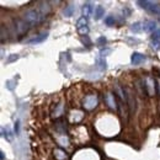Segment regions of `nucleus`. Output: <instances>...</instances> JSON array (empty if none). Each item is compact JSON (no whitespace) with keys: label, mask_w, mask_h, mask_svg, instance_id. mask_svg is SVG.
I'll list each match as a JSON object with an SVG mask.
<instances>
[{"label":"nucleus","mask_w":160,"mask_h":160,"mask_svg":"<svg viewBox=\"0 0 160 160\" xmlns=\"http://www.w3.org/2000/svg\"><path fill=\"white\" fill-rule=\"evenodd\" d=\"M43 19H44V16L41 14L38 9H31L28 11H26L25 15H23V20L26 21L28 25H32V26L40 23Z\"/></svg>","instance_id":"1"},{"label":"nucleus","mask_w":160,"mask_h":160,"mask_svg":"<svg viewBox=\"0 0 160 160\" xmlns=\"http://www.w3.org/2000/svg\"><path fill=\"white\" fill-rule=\"evenodd\" d=\"M137 4L140 5V8L148 10L152 14L160 15V5L157 4V2H154V1H148V0H144L143 1V0H139V1H137Z\"/></svg>","instance_id":"2"},{"label":"nucleus","mask_w":160,"mask_h":160,"mask_svg":"<svg viewBox=\"0 0 160 160\" xmlns=\"http://www.w3.org/2000/svg\"><path fill=\"white\" fill-rule=\"evenodd\" d=\"M143 84V89H144V92L145 95L148 96H153L154 92H155V88H157V80L152 79V78H145V79L142 81Z\"/></svg>","instance_id":"3"},{"label":"nucleus","mask_w":160,"mask_h":160,"mask_svg":"<svg viewBox=\"0 0 160 160\" xmlns=\"http://www.w3.org/2000/svg\"><path fill=\"white\" fill-rule=\"evenodd\" d=\"M124 95H126V103L128 106V110H129V113H133L134 110H136V99H134V95H133V91L129 89V88H124Z\"/></svg>","instance_id":"4"},{"label":"nucleus","mask_w":160,"mask_h":160,"mask_svg":"<svg viewBox=\"0 0 160 160\" xmlns=\"http://www.w3.org/2000/svg\"><path fill=\"white\" fill-rule=\"evenodd\" d=\"M98 103H99L98 96H96V95H92V94L85 96V99H84V101H82V106H84V108L88 110V111L94 110V108L98 106Z\"/></svg>","instance_id":"5"},{"label":"nucleus","mask_w":160,"mask_h":160,"mask_svg":"<svg viewBox=\"0 0 160 160\" xmlns=\"http://www.w3.org/2000/svg\"><path fill=\"white\" fill-rule=\"evenodd\" d=\"M14 26H15V30L19 35H23L28 30V23L25 20H21V19H14Z\"/></svg>","instance_id":"6"},{"label":"nucleus","mask_w":160,"mask_h":160,"mask_svg":"<svg viewBox=\"0 0 160 160\" xmlns=\"http://www.w3.org/2000/svg\"><path fill=\"white\" fill-rule=\"evenodd\" d=\"M143 30H144V32H147V33H154L155 31H157V22L155 21H145L144 23H143Z\"/></svg>","instance_id":"7"},{"label":"nucleus","mask_w":160,"mask_h":160,"mask_svg":"<svg viewBox=\"0 0 160 160\" xmlns=\"http://www.w3.org/2000/svg\"><path fill=\"white\" fill-rule=\"evenodd\" d=\"M116 96L113 95V94H111V92H108V94H106L105 95V102H106V105L111 108V110H115V108H117V105H116Z\"/></svg>","instance_id":"8"},{"label":"nucleus","mask_w":160,"mask_h":160,"mask_svg":"<svg viewBox=\"0 0 160 160\" xmlns=\"http://www.w3.org/2000/svg\"><path fill=\"white\" fill-rule=\"evenodd\" d=\"M47 37H48V32H41L40 35L33 36V38L27 40V41H26V43H28V44H36V43H41V42H43V41L46 40Z\"/></svg>","instance_id":"9"},{"label":"nucleus","mask_w":160,"mask_h":160,"mask_svg":"<svg viewBox=\"0 0 160 160\" xmlns=\"http://www.w3.org/2000/svg\"><path fill=\"white\" fill-rule=\"evenodd\" d=\"M145 59H147L145 56H143V54H140V53H137V52H134V53L132 54V57H131V62H132L133 65H138L140 63H143Z\"/></svg>","instance_id":"10"},{"label":"nucleus","mask_w":160,"mask_h":160,"mask_svg":"<svg viewBox=\"0 0 160 160\" xmlns=\"http://www.w3.org/2000/svg\"><path fill=\"white\" fill-rule=\"evenodd\" d=\"M38 10H40L41 14L46 18V16L51 12V5H49V2H47V1H46V2H41V6Z\"/></svg>","instance_id":"11"},{"label":"nucleus","mask_w":160,"mask_h":160,"mask_svg":"<svg viewBox=\"0 0 160 160\" xmlns=\"http://www.w3.org/2000/svg\"><path fill=\"white\" fill-rule=\"evenodd\" d=\"M92 11H94V8H92V5L90 2L84 4V6H82V15H84V18L90 16L92 14Z\"/></svg>","instance_id":"12"},{"label":"nucleus","mask_w":160,"mask_h":160,"mask_svg":"<svg viewBox=\"0 0 160 160\" xmlns=\"http://www.w3.org/2000/svg\"><path fill=\"white\" fill-rule=\"evenodd\" d=\"M53 153H54V158H56L57 160H65L67 159V157H68L62 149H54Z\"/></svg>","instance_id":"13"},{"label":"nucleus","mask_w":160,"mask_h":160,"mask_svg":"<svg viewBox=\"0 0 160 160\" xmlns=\"http://www.w3.org/2000/svg\"><path fill=\"white\" fill-rule=\"evenodd\" d=\"M105 15V9H103V6H96V9H95V20H100L101 18Z\"/></svg>","instance_id":"14"},{"label":"nucleus","mask_w":160,"mask_h":160,"mask_svg":"<svg viewBox=\"0 0 160 160\" xmlns=\"http://www.w3.org/2000/svg\"><path fill=\"white\" fill-rule=\"evenodd\" d=\"M74 11H75V8H74L73 5H68V6H65V9H64L63 14H64V16H65V18H70V16H73Z\"/></svg>","instance_id":"15"},{"label":"nucleus","mask_w":160,"mask_h":160,"mask_svg":"<svg viewBox=\"0 0 160 160\" xmlns=\"http://www.w3.org/2000/svg\"><path fill=\"white\" fill-rule=\"evenodd\" d=\"M142 30H143V23H140V22H134V23L131 26V31L134 32V33H138Z\"/></svg>","instance_id":"16"},{"label":"nucleus","mask_w":160,"mask_h":160,"mask_svg":"<svg viewBox=\"0 0 160 160\" xmlns=\"http://www.w3.org/2000/svg\"><path fill=\"white\" fill-rule=\"evenodd\" d=\"M62 115H63V105H62V103H58V105H57V108H56L54 112H53V117L58 118Z\"/></svg>","instance_id":"17"},{"label":"nucleus","mask_w":160,"mask_h":160,"mask_svg":"<svg viewBox=\"0 0 160 160\" xmlns=\"http://www.w3.org/2000/svg\"><path fill=\"white\" fill-rule=\"evenodd\" d=\"M96 63H98V65H99V68H100L101 70L106 69V60H105L103 57H98L96 58Z\"/></svg>","instance_id":"18"},{"label":"nucleus","mask_w":160,"mask_h":160,"mask_svg":"<svg viewBox=\"0 0 160 160\" xmlns=\"http://www.w3.org/2000/svg\"><path fill=\"white\" fill-rule=\"evenodd\" d=\"M88 26V18H80L78 22H77V28H81V27H85Z\"/></svg>","instance_id":"19"},{"label":"nucleus","mask_w":160,"mask_h":160,"mask_svg":"<svg viewBox=\"0 0 160 160\" xmlns=\"http://www.w3.org/2000/svg\"><path fill=\"white\" fill-rule=\"evenodd\" d=\"M78 33L81 35V36H86L89 33V27L85 26V27H81V28H78Z\"/></svg>","instance_id":"20"},{"label":"nucleus","mask_w":160,"mask_h":160,"mask_svg":"<svg viewBox=\"0 0 160 160\" xmlns=\"http://www.w3.org/2000/svg\"><path fill=\"white\" fill-rule=\"evenodd\" d=\"M5 85H6V88L9 90H14V88H15V80H6Z\"/></svg>","instance_id":"21"},{"label":"nucleus","mask_w":160,"mask_h":160,"mask_svg":"<svg viewBox=\"0 0 160 160\" xmlns=\"http://www.w3.org/2000/svg\"><path fill=\"white\" fill-rule=\"evenodd\" d=\"M105 23H106L107 26L115 25V18H113V16H107V18L105 19Z\"/></svg>","instance_id":"22"},{"label":"nucleus","mask_w":160,"mask_h":160,"mask_svg":"<svg viewBox=\"0 0 160 160\" xmlns=\"http://www.w3.org/2000/svg\"><path fill=\"white\" fill-rule=\"evenodd\" d=\"M152 47H153V49H155V51H160V41L153 40L152 41Z\"/></svg>","instance_id":"23"},{"label":"nucleus","mask_w":160,"mask_h":160,"mask_svg":"<svg viewBox=\"0 0 160 160\" xmlns=\"http://www.w3.org/2000/svg\"><path fill=\"white\" fill-rule=\"evenodd\" d=\"M20 58V56L19 54H11L8 59H6V63H12V62H15V60H18Z\"/></svg>","instance_id":"24"},{"label":"nucleus","mask_w":160,"mask_h":160,"mask_svg":"<svg viewBox=\"0 0 160 160\" xmlns=\"http://www.w3.org/2000/svg\"><path fill=\"white\" fill-rule=\"evenodd\" d=\"M112 51L110 49V48H106V49H101L100 51V56L101 57H105V56H107V54H110Z\"/></svg>","instance_id":"25"},{"label":"nucleus","mask_w":160,"mask_h":160,"mask_svg":"<svg viewBox=\"0 0 160 160\" xmlns=\"http://www.w3.org/2000/svg\"><path fill=\"white\" fill-rule=\"evenodd\" d=\"M153 40H160V28L159 30H157L154 33H153Z\"/></svg>","instance_id":"26"},{"label":"nucleus","mask_w":160,"mask_h":160,"mask_svg":"<svg viewBox=\"0 0 160 160\" xmlns=\"http://www.w3.org/2000/svg\"><path fill=\"white\" fill-rule=\"evenodd\" d=\"M106 42H107V40H106L105 37H100V38L98 40V44H99V46H105Z\"/></svg>","instance_id":"27"},{"label":"nucleus","mask_w":160,"mask_h":160,"mask_svg":"<svg viewBox=\"0 0 160 160\" xmlns=\"http://www.w3.org/2000/svg\"><path fill=\"white\" fill-rule=\"evenodd\" d=\"M5 36L8 37V35H5V26H1V42H5Z\"/></svg>","instance_id":"28"},{"label":"nucleus","mask_w":160,"mask_h":160,"mask_svg":"<svg viewBox=\"0 0 160 160\" xmlns=\"http://www.w3.org/2000/svg\"><path fill=\"white\" fill-rule=\"evenodd\" d=\"M19 124H20V122L18 121V122L15 123V132H16V134H19V128H20V126H19Z\"/></svg>","instance_id":"29"},{"label":"nucleus","mask_w":160,"mask_h":160,"mask_svg":"<svg viewBox=\"0 0 160 160\" xmlns=\"http://www.w3.org/2000/svg\"><path fill=\"white\" fill-rule=\"evenodd\" d=\"M0 158H1V160L5 159V155H4V153H2V152H0Z\"/></svg>","instance_id":"30"},{"label":"nucleus","mask_w":160,"mask_h":160,"mask_svg":"<svg viewBox=\"0 0 160 160\" xmlns=\"http://www.w3.org/2000/svg\"><path fill=\"white\" fill-rule=\"evenodd\" d=\"M157 88H159V94H160V81H157Z\"/></svg>","instance_id":"31"}]
</instances>
